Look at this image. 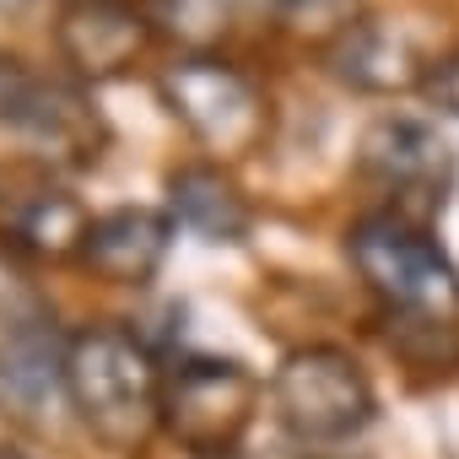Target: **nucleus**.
<instances>
[{"label": "nucleus", "mask_w": 459, "mask_h": 459, "mask_svg": "<svg viewBox=\"0 0 459 459\" xmlns=\"http://www.w3.org/2000/svg\"><path fill=\"white\" fill-rule=\"evenodd\" d=\"M162 384L152 351L119 325H92L65 341V394L108 448H141L157 432Z\"/></svg>", "instance_id": "nucleus-1"}, {"label": "nucleus", "mask_w": 459, "mask_h": 459, "mask_svg": "<svg viewBox=\"0 0 459 459\" xmlns=\"http://www.w3.org/2000/svg\"><path fill=\"white\" fill-rule=\"evenodd\" d=\"M346 249L389 314L421 330H459V271L416 216L373 211L351 227Z\"/></svg>", "instance_id": "nucleus-2"}, {"label": "nucleus", "mask_w": 459, "mask_h": 459, "mask_svg": "<svg viewBox=\"0 0 459 459\" xmlns=\"http://www.w3.org/2000/svg\"><path fill=\"white\" fill-rule=\"evenodd\" d=\"M271 400H276L281 421L292 427V437H303L314 448L351 443L373 421V384L341 346L292 351L271 378Z\"/></svg>", "instance_id": "nucleus-3"}, {"label": "nucleus", "mask_w": 459, "mask_h": 459, "mask_svg": "<svg viewBox=\"0 0 459 459\" xmlns=\"http://www.w3.org/2000/svg\"><path fill=\"white\" fill-rule=\"evenodd\" d=\"M157 92L168 114L216 157H238L265 135V98L255 92V82L205 49L173 60L157 76Z\"/></svg>", "instance_id": "nucleus-4"}, {"label": "nucleus", "mask_w": 459, "mask_h": 459, "mask_svg": "<svg viewBox=\"0 0 459 459\" xmlns=\"http://www.w3.org/2000/svg\"><path fill=\"white\" fill-rule=\"evenodd\" d=\"M255 400H260V384L244 362L184 357L162 384V421L173 427V437L189 454L221 459L238 448V437L255 416Z\"/></svg>", "instance_id": "nucleus-5"}, {"label": "nucleus", "mask_w": 459, "mask_h": 459, "mask_svg": "<svg viewBox=\"0 0 459 459\" xmlns=\"http://www.w3.org/2000/svg\"><path fill=\"white\" fill-rule=\"evenodd\" d=\"M357 168L384 189L394 195V211L400 216H416L421 211H437L454 189V173H459V157L454 146L427 125V119H411V114H384L362 130V146H357ZM421 221V216H416Z\"/></svg>", "instance_id": "nucleus-6"}, {"label": "nucleus", "mask_w": 459, "mask_h": 459, "mask_svg": "<svg viewBox=\"0 0 459 459\" xmlns=\"http://www.w3.org/2000/svg\"><path fill=\"white\" fill-rule=\"evenodd\" d=\"M157 39V22L135 0H71L55 17L60 60L82 82H114L125 76Z\"/></svg>", "instance_id": "nucleus-7"}, {"label": "nucleus", "mask_w": 459, "mask_h": 459, "mask_svg": "<svg viewBox=\"0 0 459 459\" xmlns=\"http://www.w3.org/2000/svg\"><path fill=\"white\" fill-rule=\"evenodd\" d=\"M6 130H12L22 146H33L39 157L60 162V168H82V162H92L98 146H103V119H98L92 98H87L82 87L49 82V76H33V82H28V92H22L17 114L6 119Z\"/></svg>", "instance_id": "nucleus-8"}, {"label": "nucleus", "mask_w": 459, "mask_h": 459, "mask_svg": "<svg viewBox=\"0 0 459 459\" xmlns=\"http://www.w3.org/2000/svg\"><path fill=\"white\" fill-rule=\"evenodd\" d=\"M173 216L168 211H152V205H119V211H103L92 216L87 238H82V265L98 271L103 281L114 287H141L162 271L168 249H173Z\"/></svg>", "instance_id": "nucleus-9"}, {"label": "nucleus", "mask_w": 459, "mask_h": 459, "mask_svg": "<svg viewBox=\"0 0 459 459\" xmlns=\"http://www.w3.org/2000/svg\"><path fill=\"white\" fill-rule=\"evenodd\" d=\"M325 60L357 92H411V87L421 92V82L432 71V60H421L411 33L389 17H362V22L335 28Z\"/></svg>", "instance_id": "nucleus-10"}, {"label": "nucleus", "mask_w": 459, "mask_h": 459, "mask_svg": "<svg viewBox=\"0 0 459 459\" xmlns=\"http://www.w3.org/2000/svg\"><path fill=\"white\" fill-rule=\"evenodd\" d=\"M65 389V346L55 341L44 314L6 319L0 330V405H12L17 416H39L55 405Z\"/></svg>", "instance_id": "nucleus-11"}, {"label": "nucleus", "mask_w": 459, "mask_h": 459, "mask_svg": "<svg viewBox=\"0 0 459 459\" xmlns=\"http://www.w3.org/2000/svg\"><path fill=\"white\" fill-rule=\"evenodd\" d=\"M168 216L205 244H244L255 211L221 162H184L168 178Z\"/></svg>", "instance_id": "nucleus-12"}, {"label": "nucleus", "mask_w": 459, "mask_h": 459, "mask_svg": "<svg viewBox=\"0 0 459 459\" xmlns=\"http://www.w3.org/2000/svg\"><path fill=\"white\" fill-rule=\"evenodd\" d=\"M87 227H92V216L60 189H44V195H33L17 211V238L44 249V255H76L82 238H87Z\"/></svg>", "instance_id": "nucleus-13"}, {"label": "nucleus", "mask_w": 459, "mask_h": 459, "mask_svg": "<svg viewBox=\"0 0 459 459\" xmlns=\"http://www.w3.org/2000/svg\"><path fill=\"white\" fill-rule=\"evenodd\" d=\"M421 98L437 108V114H454L459 119V49H448L443 60H432L427 82H421Z\"/></svg>", "instance_id": "nucleus-14"}, {"label": "nucleus", "mask_w": 459, "mask_h": 459, "mask_svg": "<svg viewBox=\"0 0 459 459\" xmlns=\"http://www.w3.org/2000/svg\"><path fill=\"white\" fill-rule=\"evenodd\" d=\"M276 12L287 17V22H298V28H325V22H351L346 12H351V0H276Z\"/></svg>", "instance_id": "nucleus-15"}, {"label": "nucleus", "mask_w": 459, "mask_h": 459, "mask_svg": "<svg viewBox=\"0 0 459 459\" xmlns=\"http://www.w3.org/2000/svg\"><path fill=\"white\" fill-rule=\"evenodd\" d=\"M28 82H33V71H28L17 55H0V125L17 114V103H22Z\"/></svg>", "instance_id": "nucleus-16"}, {"label": "nucleus", "mask_w": 459, "mask_h": 459, "mask_svg": "<svg viewBox=\"0 0 459 459\" xmlns=\"http://www.w3.org/2000/svg\"><path fill=\"white\" fill-rule=\"evenodd\" d=\"M39 0H0V17H28Z\"/></svg>", "instance_id": "nucleus-17"}, {"label": "nucleus", "mask_w": 459, "mask_h": 459, "mask_svg": "<svg viewBox=\"0 0 459 459\" xmlns=\"http://www.w3.org/2000/svg\"><path fill=\"white\" fill-rule=\"evenodd\" d=\"M0 459H28L22 448H6V443H0Z\"/></svg>", "instance_id": "nucleus-18"}, {"label": "nucleus", "mask_w": 459, "mask_h": 459, "mask_svg": "<svg viewBox=\"0 0 459 459\" xmlns=\"http://www.w3.org/2000/svg\"><path fill=\"white\" fill-rule=\"evenodd\" d=\"M135 6H162V0H135Z\"/></svg>", "instance_id": "nucleus-19"}]
</instances>
